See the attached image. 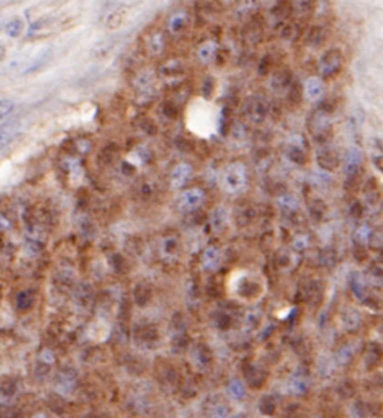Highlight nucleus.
<instances>
[{
    "instance_id": "1",
    "label": "nucleus",
    "mask_w": 383,
    "mask_h": 418,
    "mask_svg": "<svg viewBox=\"0 0 383 418\" xmlns=\"http://www.w3.org/2000/svg\"><path fill=\"white\" fill-rule=\"evenodd\" d=\"M186 126L198 136H211L219 126V110L204 98H195L189 102L184 114Z\"/></svg>"
},
{
    "instance_id": "2",
    "label": "nucleus",
    "mask_w": 383,
    "mask_h": 418,
    "mask_svg": "<svg viewBox=\"0 0 383 418\" xmlns=\"http://www.w3.org/2000/svg\"><path fill=\"white\" fill-rule=\"evenodd\" d=\"M244 184H246V168L243 164L234 162L223 170L222 178H220V186L226 192L235 194V192L241 190L244 188Z\"/></svg>"
},
{
    "instance_id": "3",
    "label": "nucleus",
    "mask_w": 383,
    "mask_h": 418,
    "mask_svg": "<svg viewBox=\"0 0 383 418\" xmlns=\"http://www.w3.org/2000/svg\"><path fill=\"white\" fill-rule=\"evenodd\" d=\"M204 192L199 188H192L184 190L178 198V208L181 212H193L204 202Z\"/></svg>"
},
{
    "instance_id": "4",
    "label": "nucleus",
    "mask_w": 383,
    "mask_h": 418,
    "mask_svg": "<svg viewBox=\"0 0 383 418\" xmlns=\"http://www.w3.org/2000/svg\"><path fill=\"white\" fill-rule=\"evenodd\" d=\"M325 94V86L319 78H309L304 82V96L310 102H318Z\"/></svg>"
},
{
    "instance_id": "5",
    "label": "nucleus",
    "mask_w": 383,
    "mask_h": 418,
    "mask_svg": "<svg viewBox=\"0 0 383 418\" xmlns=\"http://www.w3.org/2000/svg\"><path fill=\"white\" fill-rule=\"evenodd\" d=\"M309 388H310V381L304 375H292L286 381V390L294 396H303L309 392Z\"/></svg>"
},
{
    "instance_id": "6",
    "label": "nucleus",
    "mask_w": 383,
    "mask_h": 418,
    "mask_svg": "<svg viewBox=\"0 0 383 418\" xmlns=\"http://www.w3.org/2000/svg\"><path fill=\"white\" fill-rule=\"evenodd\" d=\"M192 176V166L189 164H178L171 172L172 188H181Z\"/></svg>"
},
{
    "instance_id": "7",
    "label": "nucleus",
    "mask_w": 383,
    "mask_h": 418,
    "mask_svg": "<svg viewBox=\"0 0 383 418\" xmlns=\"http://www.w3.org/2000/svg\"><path fill=\"white\" fill-rule=\"evenodd\" d=\"M357 345H352V344H348V345H343L334 356V362L337 366L343 368L346 364H349L352 362V358L355 357L357 354Z\"/></svg>"
},
{
    "instance_id": "8",
    "label": "nucleus",
    "mask_w": 383,
    "mask_h": 418,
    "mask_svg": "<svg viewBox=\"0 0 383 418\" xmlns=\"http://www.w3.org/2000/svg\"><path fill=\"white\" fill-rule=\"evenodd\" d=\"M361 160H363V156H361V152L358 148H351L346 154V165H345V171L348 176H354L360 166H361Z\"/></svg>"
},
{
    "instance_id": "9",
    "label": "nucleus",
    "mask_w": 383,
    "mask_h": 418,
    "mask_svg": "<svg viewBox=\"0 0 383 418\" xmlns=\"http://www.w3.org/2000/svg\"><path fill=\"white\" fill-rule=\"evenodd\" d=\"M342 324L346 332H355L361 324V315L355 309H346L342 314Z\"/></svg>"
},
{
    "instance_id": "10",
    "label": "nucleus",
    "mask_w": 383,
    "mask_h": 418,
    "mask_svg": "<svg viewBox=\"0 0 383 418\" xmlns=\"http://www.w3.org/2000/svg\"><path fill=\"white\" fill-rule=\"evenodd\" d=\"M336 368H337V364H336L334 358H330L328 356H321L316 363V370L321 378H330L334 374Z\"/></svg>"
},
{
    "instance_id": "11",
    "label": "nucleus",
    "mask_w": 383,
    "mask_h": 418,
    "mask_svg": "<svg viewBox=\"0 0 383 418\" xmlns=\"http://www.w3.org/2000/svg\"><path fill=\"white\" fill-rule=\"evenodd\" d=\"M220 262V252L216 248H208L202 255V266L205 270H214Z\"/></svg>"
},
{
    "instance_id": "12",
    "label": "nucleus",
    "mask_w": 383,
    "mask_h": 418,
    "mask_svg": "<svg viewBox=\"0 0 383 418\" xmlns=\"http://www.w3.org/2000/svg\"><path fill=\"white\" fill-rule=\"evenodd\" d=\"M339 63H340V57H339L337 51H330V52L322 58V66H321V69H322L324 74H331V72L336 70V68L339 66Z\"/></svg>"
},
{
    "instance_id": "13",
    "label": "nucleus",
    "mask_w": 383,
    "mask_h": 418,
    "mask_svg": "<svg viewBox=\"0 0 383 418\" xmlns=\"http://www.w3.org/2000/svg\"><path fill=\"white\" fill-rule=\"evenodd\" d=\"M352 290H354V292H355V296L358 298H364L366 297V294H367L366 292L367 291V282H366L363 274L355 273L352 276Z\"/></svg>"
},
{
    "instance_id": "14",
    "label": "nucleus",
    "mask_w": 383,
    "mask_h": 418,
    "mask_svg": "<svg viewBox=\"0 0 383 418\" xmlns=\"http://www.w3.org/2000/svg\"><path fill=\"white\" fill-rule=\"evenodd\" d=\"M228 393H229L231 398L240 400V399H243L246 396V387H244V384L240 380H232L228 384Z\"/></svg>"
},
{
    "instance_id": "15",
    "label": "nucleus",
    "mask_w": 383,
    "mask_h": 418,
    "mask_svg": "<svg viewBox=\"0 0 383 418\" xmlns=\"http://www.w3.org/2000/svg\"><path fill=\"white\" fill-rule=\"evenodd\" d=\"M372 238V230L369 225H363L357 230V232L354 234V242L358 246H364L369 243V240Z\"/></svg>"
},
{
    "instance_id": "16",
    "label": "nucleus",
    "mask_w": 383,
    "mask_h": 418,
    "mask_svg": "<svg viewBox=\"0 0 383 418\" xmlns=\"http://www.w3.org/2000/svg\"><path fill=\"white\" fill-rule=\"evenodd\" d=\"M22 28H24L22 21H21L19 18H13V20H10V21L4 26V33H6L7 36H10V38H18V36L21 34Z\"/></svg>"
},
{
    "instance_id": "17",
    "label": "nucleus",
    "mask_w": 383,
    "mask_h": 418,
    "mask_svg": "<svg viewBox=\"0 0 383 418\" xmlns=\"http://www.w3.org/2000/svg\"><path fill=\"white\" fill-rule=\"evenodd\" d=\"M216 44L214 42H205V44H202L201 46H199V50H198V56H199V58L202 60V62H210L211 58H213V56H214V52H216Z\"/></svg>"
},
{
    "instance_id": "18",
    "label": "nucleus",
    "mask_w": 383,
    "mask_h": 418,
    "mask_svg": "<svg viewBox=\"0 0 383 418\" xmlns=\"http://www.w3.org/2000/svg\"><path fill=\"white\" fill-rule=\"evenodd\" d=\"M13 108H15V104L10 99H0V120L4 118L6 116H9Z\"/></svg>"
},
{
    "instance_id": "19",
    "label": "nucleus",
    "mask_w": 383,
    "mask_h": 418,
    "mask_svg": "<svg viewBox=\"0 0 383 418\" xmlns=\"http://www.w3.org/2000/svg\"><path fill=\"white\" fill-rule=\"evenodd\" d=\"M369 282L373 285V286H378V288H382L383 286V273L381 270L375 268L372 273H370V278H369Z\"/></svg>"
},
{
    "instance_id": "20",
    "label": "nucleus",
    "mask_w": 383,
    "mask_h": 418,
    "mask_svg": "<svg viewBox=\"0 0 383 418\" xmlns=\"http://www.w3.org/2000/svg\"><path fill=\"white\" fill-rule=\"evenodd\" d=\"M280 204H282V208H283V210H286L288 207H289V210H295L297 206H298V201H297L295 196L286 195V196H283V198L280 200Z\"/></svg>"
},
{
    "instance_id": "21",
    "label": "nucleus",
    "mask_w": 383,
    "mask_h": 418,
    "mask_svg": "<svg viewBox=\"0 0 383 418\" xmlns=\"http://www.w3.org/2000/svg\"><path fill=\"white\" fill-rule=\"evenodd\" d=\"M261 411L262 414H268L271 416L274 411H276V404L274 402H270V399H262V404H261Z\"/></svg>"
},
{
    "instance_id": "22",
    "label": "nucleus",
    "mask_w": 383,
    "mask_h": 418,
    "mask_svg": "<svg viewBox=\"0 0 383 418\" xmlns=\"http://www.w3.org/2000/svg\"><path fill=\"white\" fill-rule=\"evenodd\" d=\"M13 138V134L10 130H6V129H0V148L7 146Z\"/></svg>"
},
{
    "instance_id": "23",
    "label": "nucleus",
    "mask_w": 383,
    "mask_h": 418,
    "mask_svg": "<svg viewBox=\"0 0 383 418\" xmlns=\"http://www.w3.org/2000/svg\"><path fill=\"white\" fill-rule=\"evenodd\" d=\"M294 248L295 249H298V250H303V249H306L307 248V238L306 237H297L295 240H294Z\"/></svg>"
},
{
    "instance_id": "24",
    "label": "nucleus",
    "mask_w": 383,
    "mask_h": 418,
    "mask_svg": "<svg viewBox=\"0 0 383 418\" xmlns=\"http://www.w3.org/2000/svg\"><path fill=\"white\" fill-rule=\"evenodd\" d=\"M213 418H226V408H225V406H220V408L214 412V417Z\"/></svg>"
},
{
    "instance_id": "25",
    "label": "nucleus",
    "mask_w": 383,
    "mask_h": 418,
    "mask_svg": "<svg viewBox=\"0 0 383 418\" xmlns=\"http://www.w3.org/2000/svg\"><path fill=\"white\" fill-rule=\"evenodd\" d=\"M231 418H246L244 417V414H237V416H234V417Z\"/></svg>"
}]
</instances>
